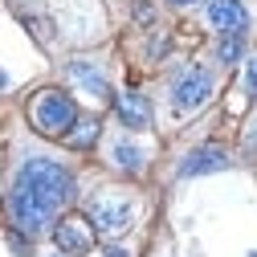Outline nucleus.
<instances>
[{"instance_id": "obj_1", "label": "nucleus", "mask_w": 257, "mask_h": 257, "mask_svg": "<svg viewBox=\"0 0 257 257\" xmlns=\"http://www.w3.org/2000/svg\"><path fill=\"white\" fill-rule=\"evenodd\" d=\"M74 196V176L53 164V159H25V168L9 192V216L21 233H41L53 220L61 204H70Z\"/></svg>"}, {"instance_id": "obj_2", "label": "nucleus", "mask_w": 257, "mask_h": 257, "mask_svg": "<svg viewBox=\"0 0 257 257\" xmlns=\"http://www.w3.org/2000/svg\"><path fill=\"white\" fill-rule=\"evenodd\" d=\"M78 118V106L70 102V94L61 90H41L33 94V102H29V122L37 126L41 135H66Z\"/></svg>"}, {"instance_id": "obj_3", "label": "nucleus", "mask_w": 257, "mask_h": 257, "mask_svg": "<svg viewBox=\"0 0 257 257\" xmlns=\"http://www.w3.org/2000/svg\"><path fill=\"white\" fill-rule=\"evenodd\" d=\"M208 94H212V74L204 66H192L172 86V110L176 114H192V110H200L208 102Z\"/></svg>"}, {"instance_id": "obj_4", "label": "nucleus", "mask_w": 257, "mask_h": 257, "mask_svg": "<svg viewBox=\"0 0 257 257\" xmlns=\"http://www.w3.org/2000/svg\"><path fill=\"white\" fill-rule=\"evenodd\" d=\"M53 245L61 253H70V257H86L94 249V224L86 216H78V212L74 216H61L53 224Z\"/></svg>"}, {"instance_id": "obj_5", "label": "nucleus", "mask_w": 257, "mask_h": 257, "mask_svg": "<svg viewBox=\"0 0 257 257\" xmlns=\"http://www.w3.org/2000/svg\"><path fill=\"white\" fill-rule=\"evenodd\" d=\"M131 200H122V196H98L90 208V224H98L102 233H122L126 224H131Z\"/></svg>"}, {"instance_id": "obj_6", "label": "nucleus", "mask_w": 257, "mask_h": 257, "mask_svg": "<svg viewBox=\"0 0 257 257\" xmlns=\"http://www.w3.org/2000/svg\"><path fill=\"white\" fill-rule=\"evenodd\" d=\"M208 25L216 29V33H245V25H249V13L241 0H212L208 5Z\"/></svg>"}, {"instance_id": "obj_7", "label": "nucleus", "mask_w": 257, "mask_h": 257, "mask_svg": "<svg viewBox=\"0 0 257 257\" xmlns=\"http://www.w3.org/2000/svg\"><path fill=\"white\" fill-rule=\"evenodd\" d=\"M220 168H229V155L220 147H196L180 164V176H204V172H220Z\"/></svg>"}, {"instance_id": "obj_8", "label": "nucleus", "mask_w": 257, "mask_h": 257, "mask_svg": "<svg viewBox=\"0 0 257 257\" xmlns=\"http://www.w3.org/2000/svg\"><path fill=\"white\" fill-rule=\"evenodd\" d=\"M114 110H118V118L131 126V131H143V126L151 122V102L143 98V94H118Z\"/></svg>"}, {"instance_id": "obj_9", "label": "nucleus", "mask_w": 257, "mask_h": 257, "mask_svg": "<svg viewBox=\"0 0 257 257\" xmlns=\"http://www.w3.org/2000/svg\"><path fill=\"white\" fill-rule=\"evenodd\" d=\"M70 78H74V82H78L82 90H90L94 98H106V94H110V86H106V78H102L98 70H94L90 61H70Z\"/></svg>"}, {"instance_id": "obj_10", "label": "nucleus", "mask_w": 257, "mask_h": 257, "mask_svg": "<svg viewBox=\"0 0 257 257\" xmlns=\"http://www.w3.org/2000/svg\"><path fill=\"white\" fill-rule=\"evenodd\" d=\"M70 147H94V139H98V118H74L70 126Z\"/></svg>"}, {"instance_id": "obj_11", "label": "nucleus", "mask_w": 257, "mask_h": 257, "mask_svg": "<svg viewBox=\"0 0 257 257\" xmlns=\"http://www.w3.org/2000/svg\"><path fill=\"white\" fill-rule=\"evenodd\" d=\"M114 164H118L122 172H135V168L143 164V151H139L135 143H126V139H122V143H114Z\"/></svg>"}, {"instance_id": "obj_12", "label": "nucleus", "mask_w": 257, "mask_h": 257, "mask_svg": "<svg viewBox=\"0 0 257 257\" xmlns=\"http://www.w3.org/2000/svg\"><path fill=\"white\" fill-rule=\"evenodd\" d=\"M241 49H245L241 33H229V37L220 41V61H237V57H241Z\"/></svg>"}, {"instance_id": "obj_13", "label": "nucleus", "mask_w": 257, "mask_h": 257, "mask_svg": "<svg viewBox=\"0 0 257 257\" xmlns=\"http://www.w3.org/2000/svg\"><path fill=\"white\" fill-rule=\"evenodd\" d=\"M245 90L257 94V57H249V66H245Z\"/></svg>"}, {"instance_id": "obj_14", "label": "nucleus", "mask_w": 257, "mask_h": 257, "mask_svg": "<svg viewBox=\"0 0 257 257\" xmlns=\"http://www.w3.org/2000/svg\"><path fill=\"white\" fill-rule=\"evenodd\" d=\"M135 17H139V21H143V25H147V21H151V17H155V13H151V5H147V0H139V5H135Z\"/></svg>"}, {"instance_id": "obj_15", "label": "nucleus", "mask_w": 257, "mask_h": 257, "mask_svg": "<svg viewBox=\"0 0 257 257\" xmlns=\"http://www.w3.org/2000/svg\"><path fill=\"white\" fill-rule=\"evenodd\" d=\"M9 245H13V249H17V253H21V257H25V253H29V245H25V241H21V233H9Z\"/></svg>"}, {"instance_id": "obj_16", "label": "nucleus", "mask_w": 257, "mask_h": 257, "mask_svg": "<svg viewBox=\"0 0 257 257\" xmlns=\"http://www.w3.org/2000/svg\"><path fill=\"white\" fill-rule=\"evenodd\" d=\"M106 257H131L126 249H118V245H106Z\"/></svg>"}, {"instance_id": "obj_17", "label": "nucleus", "mask_w": 257, "mask_h": 257, "mask_svg": "<svg viewBox=\"0 0 257 257\" xmlns=\"http://www.w3.org/2000/svg\"><path fill=\"white\" fill-rule=\"evenodd\" d=\"M172 5H200V0H172Z\"/></svg>"}, {"instance_id": "obj_18", "label": "nucleus", "mask_w": 257, "mask_h": 257, "mask_svg": "<svg viewBox=\"0 0 257 257\" xmlns=\"http://www.w3.org/2000/svg\"><path fill=\"white\" fill-rule=\"evenodd\" d=\"M249 257H257V253H249Z\"/></svg>"}]
</instances>
